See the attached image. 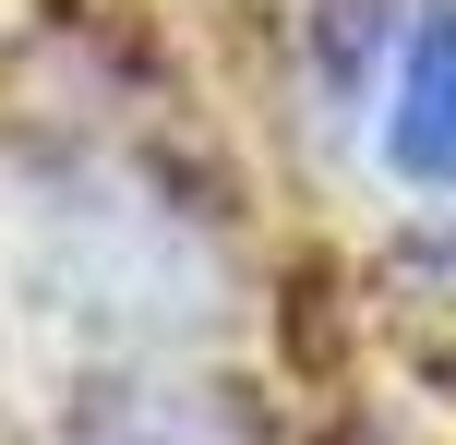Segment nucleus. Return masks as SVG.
<instances>
[{
  "label": "nucleus",
  "mask_w": 456,
  "mask_h": 445,
  "mask_svg": "<svg viewBox=\"0 0 456 445\" xmlns=\"http://www.w3.org/2000/svg\"><path fill=\"white\" fill-rule=\"evenodd\" d=\"M385 157L409 181H456V12H433L409 37V72H396V120H385Z\"/></svg>",
  "instance_id": "1"
}]
</instances>
